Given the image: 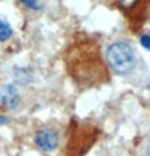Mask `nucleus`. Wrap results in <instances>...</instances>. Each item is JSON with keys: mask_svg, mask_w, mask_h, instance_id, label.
<instances>
[{"mask_svg": "<svg viewBox=\"0 0 150 156\" xmlns=\"http://www.w3.org/2000/svg\"><path fill=\"white\" fill-rule=\"evenodd\" d=\"M142 156H150V137L147 138L145 142H144V145H142Z\"/></svg>", "mask_w": 150, "mask_h": 156, "instance_id": "obj_8", "label": "nucleus"}, {"mask_svg": "<svg viewBox=\"0 0 150 156\" xmlns=\"http://www.w3.org/2000/svg\"><path fill=\"white\" fill-rule=\"evenodd\" d=\"M20 2L24 5V7L31 8V10H42L44 8L42 0H20Z\"/></svg>", "mask_w": 150, "mask_h": 156, "instance_id": "obj_6", "label": "nucleus"}, {"mask_svg": "<svg viewBox=\"0 0 150 156\" xmlns=\"http://www.w3.org/2000/svg\"><path fill=\"white\" fill-rule=\"evenodd\" d=\"M7 122H8V118L3 116V114H0V126H3V124H7Z\"/></svg>", "mask_w": 150, "mask_h": 156, "instance_id": "obj_9", "label": "nucleus"}, {"mask_svg": "<svg viewBox=\"0 0 150 156\" xmlns=\"http://www.w3.org/2000/svg\"><path fill=\"white\" fill-rule=\"evenodd\" d=\"M139 42H141V45L144 48L150 51V34H142L141 39H139Z\"/></svg>", "mask_w": 150, "mask_h": 156, "instance_id": "obj_7", "label": "nucleus"}, {"mask_svg": "<svg viewBox=\"0 0 150 156\" xmlns=\"http://www.w3.org/2000/svg\"><path fill=\"white\" fill-rule=\"evenodd\" d=\"M105 60L116 74H129L136 68L137 55L134 47L126 40H116L105 50Z\"/></svg>", "mask_w": 150, "mask_h": 156, "instance_id": "obj_1", "label": "nucleus"}, {"mask_svg": "<svg viewBox=\"0 0 150 156\" xmlns=\"http://www.w3.org/2000/svg\"><path fill=\"white\" fill-rule=\"evenodd\" d=\"M34 143L37 145L39 150L42 151H53V150L58 147V132L52 127H45V129H40L36 132L34 135Z\"/></svg>", "mask_w": 150, "mask_h": 156, "instance_id": "obj_2", "label": "nucleus"}, {"mask_svg": "<svg viewBox=\"0 0 150 156\" xmlns=\"http://www.w3.org/2000/svg\"><path fill=\"white\" fill-rule=\"evenodd\" d=\"M13 36V29H11L10 23H7L5 20L0 18V42H5Z\"/></svg>", "mask_w": 150, "mask_h": 156, "instance_id": "obj_4", "label": "nucleus"}, {"mask_svg": "<svg viewBox=\"0 0 150 156\" xmlns=\"http://www.w3.org/2000/svg\"><path fill=\"white\" fill-rule=\"evenodd\" d=\"M20 101H21V95L15 84H5L0 89V106L7 109H15L18 108Z\"/></svg>", "mask_w": 150, "mask_h": 156, "instance_id": "obj_3", "label": "nucleus"}, {"mask_svg": "<svg viewBox=\"0 0 150 156\" xmlns=\"http://www.w3.org/2000/svg\"><path fill=\"white\" fill-rule=\"evenodd\" d=\"M139 2L141 0H116V5L123 11H132L139 5Z\"/></svg>", "mask_w": 150, "mask_h": 156, "instance_id": "obj_5", "label": "nucleus"}]
</instances>
